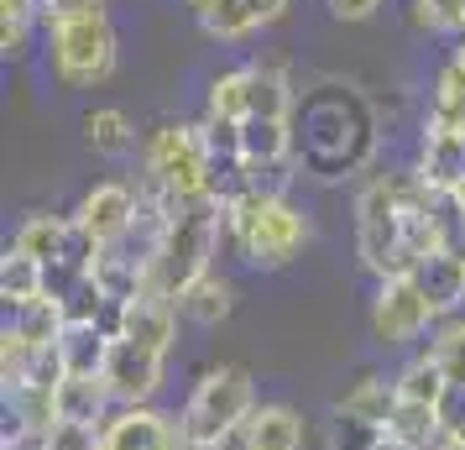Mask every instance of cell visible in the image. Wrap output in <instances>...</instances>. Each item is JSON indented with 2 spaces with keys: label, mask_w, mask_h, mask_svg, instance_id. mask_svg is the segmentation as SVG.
<instances>
[{
  "label": "cell",
  "mask_w": 465,
  "mask_h": 450,
  "mask_svg": "<svg viewBox=\"0 0 465 450\" xmlns=\"http://www.w3.org/2000/svg\"><path fill=\"white\" fill-rule=\"evenodd\" d=\"M220 241H225V205L220 199H193L173 215V225L163 231L157 252L147 262V288L142 294H163V299H183L193 283L214 273L220 257Z\"/></svg>",
  "instance_id": "cell-1"
},
{
  "label": "cell",
  "mask_w": 465,
  "mask_h": 450,
  "mask_svg": "<svg viewBox=\"0 0 465 450\" xmlns=\"http://www.w3.org/2000/svg\"><path fill=\"white\" fill-rule=\"evenodd\" d=\"M225 241L252 262L256 273H282L309 246V215L293 210V199L241 194V199L225 205Z\"/></svg>",
  "instance_id": "cell-2"
},
{
  "label": "cell",
  "mask_w": 465,
  "mask_h": 450,
  "mask_svg": "<svg viewBox=\"0 0 465 450\" xmlns=\"http://www.w3.org/2000/svg\"><path fill=\"white\" fill-rule=\"evenodd\" d=\"M356 257L377 283L387 278H413L419 273V252L408 246V225H402V199L392 173H377L366 189L356 194Z\"/></svg>",
  "instance_id": "cell-3"
},
{
  "label": "cell",
  "mask_w": 465,
  "mask_h": 450,
  "mask_svg": "<svg viewBox=\"0 0 465 450\" xmlns=\"http://www.w3.org/2000/svg\"><path fill=\"white\" fill-rule=\"evenodd\" d=\"M252 414H256V383L241 362H220L210 372H199L189 387V398H183V408H178L183 440H193V445H220Z\"/></svg>",
  "instance_id": "cell-4"
},
{
  "label": "cell",
  "mask_w": 465,
  "mask_h": 450,
  "mask_svg": "<svg viewBox=\"0 0 465 450\" xmlns=\"http://www.w3.org/2000/svg\"><path fill=\"white\" fill-rule=\"evenodd\" d=\"M142 178L168 189L173 199H210L214 184V157L204 147V131L189 126V121H157L152 136L142 142Z\"/></svg>",
  "instance_id": "cell-5"
},
{
  "label": "cell",
  "mask_w": 465,
  "mask_h": 450,
  "mask_svg": "<svg viewBox=\"0 0 465 450\" xmlns=\"http://www.w3.org/2000/svg\"><path fill=\"white\" fill-rule=\"evenodd\" d=\"M121 58V37L110 16H89V22H68L47 32V68L64 89H94L115 74Z\"/></svg>",
  "instance_id": "cell-6"
},
{
  "label": "cell",
  "mask_w": 465,
  "mask_h": 450,
  "mask_svg": "<svg viewBox=\"0 0 465 450\" xmlns=\"http://www.w3.org/2000/svg\"><path fill=\"white\" fill-rule=\"evenodd\" d=\"M366 320H371V335L381 345H413L419 335H429L440 325V315H434V304L423 299V288L413 278H387L377 283Z\"/></svg>",
  "instance_id": "cell-7"
},
{
  "label": "cell",
  "mask_w": 465,
  "mask_h": 450,
  "mask_svg": "<svg viewBox=\"0 0 465 450\" xmlns=\"http://www.w3.org/2000/svg\"><path fill=\"white\" fill-rule=\"evenodd\" d=\"M100 450H183V419L157 404L115 408L100 429Z\"/></svg>",
  "instance_id": "cell-8"
},
{
  "label": "cell",
  "mask_w": 465,
  "mask_h": 450,
  "mask_svg": "<svg viewBox=\"0 0 465 450\" xmlns=\"http://www.w3.org/2000/svg\"><path fill=\"white\" fill-rule=\"evenodd\" d=\"M163 372H168V356H152L142 345L131 341H110V356H105V387L115 408H142L163 393Z\"/></svg>",
  "instance_id": "cell-9"
},
{
  "label": "cell",
  "mask_w": 465,
  "mask_h": 450,
  "mask_svg": "<svg viewBox=\"0 0 465 450\" xmlns=\"http://www.w3.org/2000/svg\"><path fill=\"white\" fill-rule=\"evenodd\" d=\"M136 210H142V194L131 189V184H121V178H105V184H94V189L79 199L74 220H79L100 246H115V241L131 236Z\"/></svg>",
  "instance_id": "cell-10"
},
{
  "label": "cell",
  "mask_w": 465,
  "mask_h": 450,
  "mask_svg": "<svg viewBox=\"0 0 465 450\" xmlns=\"http://www.w3.org/2000/svg\"><path fill=\"white\" fill-rule=\"evenodd\" d=\"M178 304L163 299V294H136V299L121 304V320H115V341H131L152 351V356H168L173 341H178Z\"/></svg>",
  "instance_id": "cell-11"
},
{
  "label": "cell",
  "mask_w": 465,
  "mask_h": 450,
  "mask_svg": "<svg viewBox=\"0 0 465 450\" xmlns=\"http://www.w3.org/2000/svg\"><path fill=\"white\" fill-rule=\"evenodd\" d=\"M419 178L434 194H460L465 189V131H444V126H423L419 142Z\"/></svg>",
  "instance_id": "cell-12"
},
{
  "label": "cell",
  "mask_w": 465,
  "mask_h": 450,
  "mask_svg": "<svg viewBox=\"0 0 465 450\" xmlns=\"http://www.w3.org/2000/svg\"><path fill=\"white\" fill-rule=\"evenodd\" d=\"M413 283L423 288V299L434 304L440 320H455V315H460V304H465V262L460 257H450V252H429V257L419 262Z\"/></svg>",
  "instance_id": "cell-13"
},
{
  "label": "cell",
  "mask_w": 465,
  "mask_h": 450,
  "mask_svg": "<svg viewBox=\"0 0 465 450\" xmlns=\"http://www.w3.org/2000/svg\"><path fill=\"white\" fill-rule=\"evenodd\" d=\"M303 414L293 404H256L246 419V450H303Z\"/></svg>",
  "instance_id": "cell-14"
},
{
  "label": "cell",
  "mask_w": 465,
  "mask_h": 450,
  "mask_svg": "<svg viewBox=\"0 0 465 450\" xmlns=\"http://www.w3.org/2000/svg\"><path fill=\"white\" fill-rule=\"evenodd\" d=\"M423 126H444V131H465V43L450 53L434 74V95H429V115Z\"/></svg>",
  "instance_id": "cell-15"
},
{
  "label": "cell",
  "mask_w": 465,
  "mask_h": 450,
  "mask_svg": "<svg viewBox=\"0 0 465 450\" xmlns=\"http://www.w3.org/2000/svg\"><path fill=\"white\" fill-rule=\"evenodd\" d=\"M178 309H183V320H189V325L214 330V325H225L235 315V283L214 267V273H204V278H199L189 294L178 299Z\"/></svg>",
  "instance_id": "cell-16"
},
{
  "label": "cell",
  "mask_w": 465,
  "mask_h": 450,
  "mask_svg": "<svg viewBox=\"0 0 465 450\" xmlns=\"http://www.w3.org/2000/svg\"><path fill=\"white\" fill-rule=\"evenodd\" d=\"M387 435H398L402 445H413V450H434V445L444 440V435H450V408L398 398L392 419H387Z\"/></svg>",
  "instance_id": "cell-17"
},
{
  "label": "cell",
  "mask_w": 465,
  "mask_h": 450,
  "mask_svg": "<svg viewBox=\"0 0 465 450\" xmlns=\"http://www.w3.org/2000/svg\"><path fill=\"white\" fill-rule=\"evenodd\" d=\"M68 231H74V220L37 210V215H26L22 225H16L11 246H16V252H26L32 262H43V267H53V262H64V252H68Z\"/></svg>",
  "instance_id": "cell-18"
},
{
  "label": "cell",
  "mask_w": 465,
  "mask_h": 450,
  "mask_svg": "<svg viewBox=\"0 0 465 450\" xmlns=\"http://www.w3.org/2000/svg\"><path fill=\"white\" fill-rule=\"evenodd\" d=\"M392 408H398V383L381 377V372H366V377H356V383L345 387V398L335 404V414H351V419H366V425L387 429Z\"/></svg>",
  "instance_id": "cell-19"
},
{
  "label": "cell",
  "mask_w": 465,
  "mask_h": 450,
  "mask_svg": "<svg viewBox=\"0 0 465 450\" xmlns=\"http://www.w3.org/2000/svg\"><path fill=\"white\" fill-rule=\"evenodd\" d=\"M110 414H115V398H110L105 377H64V387H58V419L105 429Z\"/></svg>",
  "instance_id": "cell-20"
},
{
  "label": "cell",
  "mask_w": 465,
  "mask_h": 450,
  "mask_svg": "<svg viewBox=\"0 0 465 450\" xmlns=\"http://www.w3.org/2000/svg\"><path fill=\"white\" fill-rule=\"evenodd\" d=\"M5 330H16V335H22L32 351H53V345L64 341V330H68L64 304L43 294V299H32V304H22V309H11Z\"/></svg>",
  "instance_id": "cell-21"
},
{
  "label": "cell",
  "mask_w": 465,
  "mask_h": 450,
  "mask_svg": "<svg viewBox=\"0 0 465 450\" xmlns=\"http://www.w3.org/2000/svg\"><path fill=\"white\" fill-rule=\"evenodd\" d=\"M110 341L100 325H68L64 341H58V356H64V372L68 377H100L105 372V356H110Z\"/></svg>",
  "instance_id": "cell-22"
},
{
  "label": "cell",
  "mask_w": 465,
  "mask_h": 450,
  "mask_svg": "<svg viewBox=\"0 0 465 450\" xmlns=\"http://www.w3.org/2000/svg\"><path fill=\"white\" fill-rule=\"evenodd\" d=\"M293 131L288 115H246L241 121V163H288Z\"/></svg>",
  "instance_id": "cell-23"
},
{
  "label": "cell",
  "mask_w": 465,
  "mask_h": 450,
  "mask_svg": "<svg viewBox=\"0 0 465 450\" xmlns=\"http://www.w3.org/2000/svg\"><path fill=\"white\" fill-rule=\"evenodd\" d=\"M84 142L100 157H126L136 147V126H131V115L121 105H94L84 110Z\"/></svg>",
  "instance_id": "cell-24"
},
{
  "label": "cell",
  "mask_w": 465,
  "mask_h": 450,
  "mask_svg": "<svg viewBox=\"0 0 465 450\" xmlns=\"http://www.w3.org/2000/svg\"><path fill=\"white\" fill-rule=\"evenodd\" d=\"M398 398H413V404H434V408H450V398H455V387H450V377H444V366L423 351V356H413V362L402 366L398 377Z\"/></svg>",
  "instance_id": "cell-25"
},
{
  "label": "cell",
  "mask_w": 465,
  "mask_h": 450,
  "mask_svg": "<svg viewBox=\"0 0 465 450\" xmlns=\"http://www.w3.org/2000/svg\"><path fill=\"white\" fill-rule=\"evenodd\" d=\"M204 115H214V121H246L252 115V64L214 74L210 95H204Z\"/></svg>",
  "instance_id": "cell-26"
},
{
  "label": "cell",
  "mask_w": 465,
  "mask_h": 450,
  "mask_svg": "<svg viewBox=\"0 0 465 450\" xmlns=\"http://www.w3.org/2000/svg\"><path fill=\"white\" fill-rule=\"evenodd\" d=\"M43 294H47V267L11 246L5 262H0V299H5V309H22V304L43 299Z\"/></svg>",
  "instance_id": "cell-27"
},
{
  "label": "cell",
  "mask_w": 465,
  "mask_h": 450,
  "mask_svg": "<svg viewBox=\"0 0 465 450\" xmlns=\"http://www.w3.org/2000/svg\"><path fill=\"white\" fill-rule=\"evenodd\" d=\"M193 16H199V32L214 37V43H241V37L256 32V16L246 0H199Z\"/></svg>",
  "instance_id": "cell-28"
},
{
  "label": "cell",
  "mask_w": 465,
  "mask_h": 450,
  "mask_svg": "<svg viewBox=\"0 0 465 450\" xmlns=\"http://www.w3.org/2000/svg\"><path fill=\"white\" fill-rule=\"evenodd\" d=\"M37 26H43V5L37 0H0V53L5 58H26Z\"/></svg>",
  "instance_id": "cell-29"
},
{
  "label": "cell",
  "mask_w": 465,
  "mask_h": 450,
  "mask_svg": "<svg viewBox=\"0 0 465 450\" xmlns=\"http://www.w3.org/2000/svg\"><path fill=\"white\" fill-rule=\"evenodd\" d=\"M429 356L444 366V377L455 387V398H465V320H440L434 335H429Z\"/></svg>",
  "instance_id": "cell-30"
},
{
  "label": "cell",
  "mask_w": 465,
  "mask_h": 450,
  "mask_svg": "<svg viewBox=\"0 0 465 450\" xmlns=\"http://www.w3.org/2000/svg\"><path fill=\"white\" fill-rule=\"evenodd\" d=\"M288 74L277 64H252V115H288Z\"/></svg>",
  "instance_id": "cell-31"
},
{
  "label": "cell",
  "mask_w": 465,
  "mask_h": 450,
  "mask_svg": "<svg viewBox=\"0 0 465 450\" xmlns=\"http://www.w3.org/2000/svg\"><path fill=\"white\" fill-rule=\"evenodd\" d=\"M408 22L419 32L465 37V0H408Z\"/></svg>",
  "instance_id": "cell-32"
},
{
  "label": "cell",
  "mask_w": 465,
  "mask_h": 450,
  "mask_svg": "<svg viewBox=\"0 0 465 450\" xmlns=\"http://www.w3.org/2000/svg\"><path fill=\"white\" fill-rule=\"evenodd\" d=\"M434 236H440V252L465 262V199L460 194H434Z\"/></svg>",
  "instance_id": "cell-33"
},
{
  "label": "cell",
  "mask_w": 465,
  "mask_h": 450,
  "mask_svg": "<svg viewBox=\"0 0 465 450\" xmlns=\"http://www.w3.org/2000/svg\"><path fill=\"white\" fill-rule=\"evenodd\" d=\"M387 429L366 425V419H351V414H335L330 419V450H377V440Z\"/></svg>",
  "instance_id": "cell-34"
},
{
  "label": "cell",
  "mask_w": 465,
  "mask_h": 450,
  "mask_svg": "<svg viewBox=\"0 0 465 450\" xmlns=\"http://www.w3.org/2000/svg\"><path fill=\"white\" fill-rule=\"evenodd\" d=\"M43 5V32L68 22H89V16H105V0H37Z\"/></svg>",
  "instance_id": "cell-35"
},
{
  "label": "cell",
  "mask_w": 465,
  "mask_h": 450,
  "mask_svg": "<svg viewBox=\"0 0 465 450\" xmlns=\"http://www.w3.org/2000/svg\"><path fill=\"white\" fill-rule=\"evenodd\" d=\"M47 450H100V425L58 419V425L47 429Z\"/></svg>",
  "instance_id": "cell-36"
},
{
  "label": "cell",
  "mask_w": 465,
  "mask_h": 450,
  "mask_svg": "<svg viewBox=\"0 0 465 450\" xmlns=\"http://www.w3.org/2000/svg\"><path fill=\"white\" fill-rule=\"evenodd\" d=\"M324 5H330V16H335V22H371L381 0H324Z\"/></svg>",
  "instance_id": "cell-37"
},
{
  "label": "cell",
  "mask_w": 465,
  "mask_h": 450,
  "mask_svg": "<svg viewBox=\"0 0 465 450\" xmlns=\"http://www.w3.org/2000/svg\"><path fill=\"white\" fill-rule=\"evenodd\" d=\"M246 5H252L256 26H272L277 16H282V11H288V5H293V0H246Z\"/></svg>",
  "instance_id": "cell-38"
},
{
  "label": "cell",
  "mask_w": 465,
  "mask_h": 450,
  "mask_svg": "<svg viewBox=\"0 0 465 450\" xmlns=\"http://www.w3.org/2000/svg\"><path fill=\"white\" fill-rule=\"evenodd\" d=\"M0 450H47V435H26L16 445H0Z\"/></svg>",
  "instance_id": "cell-39"
},
{
  "label": "cell",
  "mask_w": 465,
  "mask_h": 450,
  "mask_svg": "<svg viewBox=\"0 0 465 450\" xmlns=\"http://www.w3.org/2000/svg\"><path fill=\"white\" fill-rule=\"evenodd\" d=\"M450 435H455V440H460V445H465V408H460V414H455V419H450Z\"/></svg>",
  "instance_id": "cell-40"
},
{
  "label": "cell",
  "mask_w": 465,
  "mask_h": 450,
  "mask_svg": "<svg viewBox=\"0 0 465 450\" xmlns=\"http://www.w3.org/2000/svg\"><path fill=\"white\" fill-rule=\"evenodd\" d=\"M377 450H413V445H402L398 435H381V440H377Z\"/></svg>",
  "instance_id": "cell-41"
},
{
  "label": "cell",
  "mask_w": 465,
  "mask_h": 450,
  "mask_svg": "<svg viewBox=\"0 0 465 450\" xmlns=\"http://www.w3.org/2000/svg\"><path fill=\"white\" fill-rule=\"evenodd\" d=\"M434 450H465V445H460V440H455V435H444V440H440V445H434Z\"/></svg>",
  "instance_id": "cell-42"
},
{
  "label": "cell",
  "mask_w": 465,
  "mask_h": 450,
  "mask_svg": "<svg viewBox=\"0 0 465 450\" xmlns=\"http://www.w3.org/2000/svg\"><path fill=\"white\" fill-rule=\"evenodd\" d=\"M183 450H220V445H193V440H183Z\"/></svg>",
  "instance_id": "cell-43"
},
{
  "label": "cell",
  "mask_w": 465,
  "mask_h": 450,
  "mask_svg": "<svg viewBox=\"0 0 465 450\" xmlns=\"http://www.w3.org/2000/svg\"><path fill=\"white\" fill-rule=\"evenodd\" d=\"M189 5H199V0H189Z\"/></svg>",
  "instance_id": "cell-44"
}]
</instances>
